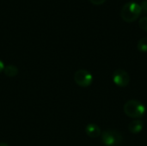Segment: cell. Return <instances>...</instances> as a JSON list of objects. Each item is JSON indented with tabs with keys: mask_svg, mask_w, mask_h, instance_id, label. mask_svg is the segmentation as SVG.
I'll list each match as a JSON object with an SVG mask.
<instances>
[{
	"mask_svg": "<svg viewBox=\"0 0 147 146\" xmlns=\"http://www.w3.org/2000/svg\"><path fill=\"white\" fill-rule=\"evenodd\" d=\"M123 109L127 116L134 120L143 117L146 111V106L141 102L137 101V100L127 101L125 103Z\"/></svg>",
	"mask_w": 147,
	"mask_h": 146,
	"instance_id": "obj_1",
	"label": "cell"
},
{
	"mask_svg": "<svg viewBox=\"0 0 147 146\" xmlns=\"http://www.w3.org/2000/svg\"><path fill=\"white\" fill-rule=\"evenodd\" d=\"M141 13L142 10L139 3L134 2H129L127 3L122 7L121 11V15L125 22H133L140 17Z\"/></svg>",
	"mask_w": 147,
	"mask_h": 146,
	"instance_id": "obj_2",
	"label": "cell"
},
{
	"mask_svg": "<svg viewBox=\"0 0 147 146\" xmlns=\"http://www.w3.org/2000/svg\"><path fill=\"white\" fill-rule=\"evenodd\" d=\"M102 141L107 146H118L122 142V135L116 130L108 129L102 133Z\"/></svg>",
	"mask_w": 147,
	"mask_h": 146,
	"instance_id": "obj_3",
	"label": "cell"
},
{
	"mask_svg": "<svg viewBox=\"0 0 147 146\" xmlns=\"http://www.w3.org/2000/svg\"><path fill=\"white\" fill-rule=\"evenodd\" d=\"M74 81L77 85L86 88L91 85L93 82V76L86 70H78L74 74Z\"/></svg>",
	"mask_w": 147,
	"mask_h": 146,
	"instance_id": "obj_4",
	"label": "cell"
},
{
	"mask_svg": "<svg viewBox=\"0 0 147 146\" xmlns=\"http://www.w3.org/2000/svg\"><path fill=\"white\" fill-rule=\"evenodd\" d=\"M113 82L118 87H121V88L127 87L130 82L129 74L124 70L118 69L113 74Z\"/></svg>",
	"mask_w": 147,
	"mask_h": 146,
	"instance_id": "obj_5",
	"label": "cell"
},
{
	"mask_svg": "<svg viewBox=\"0 0 147 146\" xmlns=\"http://www.w3.org/2000/svg\"><path fill=\"white\" fill-rule=\"evenodd\" d=\"M85 133L86 134L92 139H96L101 136L102 130L101 128L95 123H90L85 127Z\"/></svg>",
	"mask_w": 147,
	"mask_h": 146,
	"instance_id": "obj_6",
	"label": "cell"
},
{
	"mask_svg": "<svg viewBox=\"0 0 147 146\" xmlns=\"http://www.w3.org/2000/svg\"><path fill=\"white\" fill-rule=\"evenodd\" d=\"M143 127H144V122L140 119L134 120L129 123L127 126L128 131L133 134H139L143 130Z\"/></svg>",
	"mask_w": 147,
	"mask_h": 146,
	"instance_id": "obj_7",
	"label": "cell"
},
{
	"mask_svg": "<svg viewBox=\"0 0 147 146\" xmlns=\"http://www.w3.org/2000/svg\"><path fill=\"white\" fill-rule=\"evenodd\" d=\"M3 72H4L5 76H7L9 77H15L18 74V68L13 65H8L7 66L4 67Z\"/></svg>",
	"mask_w": 147,
	"mask_h": 146,
	"instance_id": "obj_8",
	"label": "cell"
},
{
	"mask_svg": "<svg viewBox=\"0 0 147 146\" xmlns=\"http://www.w3.org/2000/svg\"><path fill=\"white\" fill-rule=\"evenodd\" d=\"M137 47L139 51L142 52H147V37H144L139 40Z\"/></svg>",
	"mask_w": 147,
	"mask_h": 146,
	"instance_id": "obj_9",
	"label": "cell"
},
{
	"mask_svg": "<svg viewBox=\"0 0 147 146\" xmlns=\"http://www.w3.org/2000/svg\"><path fill=\"white\" fill-rule=\"evenodd\" d=\"M139 26L141 29L147 31V16H144L140 19L139 21Z\"/></svg>",
	"mask_w": 147,
	"mask_h": 146,
	"instance_id": "obj_10",
	"label": "cell"
},
{
	"mask_svg": "<svg viewBox=\"0 0 147 146\" xmlns=\"http://www.w3.org/2000/svg\"><path fill=\"white\" fill-rule=\"evenodd\" d=\"M140 8L143 13H147V0H143L141 4H140Z\"/></svg>",
	"mask_w": 147,
	"mask_h": 146,
	"instance_id": "obj_11",
	"label": "cell"
},
{
	"mask_svg": "<svg viewBox=\"0 0 147 146\" xmlns=\"http://www.w3.org/2000/svg\"><path fill=\"white\" fill-rule=\"evenodd\" d=\"M93 4H95V5H101V4H102L106 0H90Z\"/></svg>",
	"mask_w": 147,
	"mask_h": 146,
	"instance_id": "obj_12",
	"label": "cell"
},
{
	"mask_svg": "<svg viewBox=\"0 0 147 146\" xmlns=\"http://www.w3.org/2000/svg\"><path fill=\"white\" fill-rule=\"evenodd\" d=\"M4 67H5V65H4V64H3V62L2 60H0V73H1L2 71H3Z\"/></svg>",
	"mask_w": 147,
	"mask_h": 146,
	"instance_id": "obj_13",
	"label": "cell"
},
{
	"mask_svg": "<svg viewBox=\"0 0 147 146\" xmlns=\"http://www.w3.org/2000/svg\"><path fill=\"white\" fill-rule=\"evenodd\" d=\"M0 146H9V145H8V144H6V143L2 142V143H0Z\"/></svg>",
	"mask_w": 147,
	"mask_h": 146,
	"instance_id": "obj_14",
	"label": "cell"
}]
</instances>
